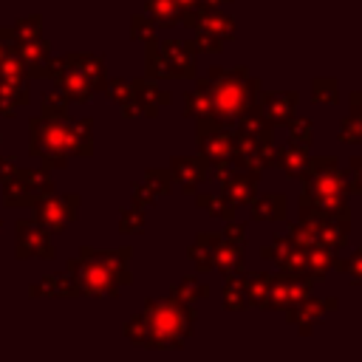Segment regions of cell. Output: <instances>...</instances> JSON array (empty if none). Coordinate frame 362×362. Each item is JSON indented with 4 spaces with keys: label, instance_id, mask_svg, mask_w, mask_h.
Wrapping results in <instances>:
<instances>
[{
    "label": "cell",
    "instance_id": "cell-1",
    "mask_svg": "<svg viewBox=\"0 0 362 362\" xmlns=\"http://www.w3.org/2000/svg\"><path fill=\"white\" fill-rule=\"evenodd\" d=\"M195 331V308L173 294L161 300H147L141 314L124 325V337L139 348H184Z\"/></svg>",
    "mask_w": 362,
    "mask_h": 362
},
{
    "label": "cell",
    "instance_id": "cell-2",
    "mask_svg": "<svg viewBox=\"0 0 362 362\" xmlns=\"http://www.w3.org/2000/svg\"><path fill=\"white\" fill-rule=\"evenodd\" d=\"M28 127H31L28 150L45 167H65L68 156L93 153V122L90 119L68 122V116H59V119L37 116L28 122Z\"/></svg>",
    "mask_w": 362,
    "mask_h": 362
},
{
    "label": "cell",
    "instance_id": "cell-3",
    "mask_svg": "<svg viewBox=\"0 0 362 362\" xmlns=\"http://www.w3.org/2000/svg\"><path fill=\"white\" fill-rule=\"evenodd\" d=\"M68 274L88 297H119V286L133 280L130 274V246L113 252H96L82 246L79 257L68 260Z\"/></svg>",
    "mask_w": 362,
    "mask_h": 362
},
{
    "label": "cell",
    "instance_id": "cell-4",
    "mask_svg": "<svg viewBox=\"0 0 362 362\" xmlns=\"http://www.w3.org/2000/svg\"><path fill=\"white\" fill-rule=\"evenodd\" d=\"M206 79H209L212 113L226 127H235V122L257 102V93L263 90V82L257 76H249L243 65H235V68L212 65Z\"/></svg>",
    "mask_w": 362,
    "mask_h": 362
},
{
    "label": "cell",
    "instance_id": "cell-5",
    "mask_svg": "<svg viewBox=\"0 0 362 362\" xmlns=\"http://www.w3.org/2000/svg\"><path fill=\"white\" fill-rule=\"evenodd\" d=\"M303 189L311 195H359L362 184L348 173V167H339L334 156H317L311 158L305 175L300 178Z\"/></svg>",
    "mask_w": 362,
    "mask_h": 362
},
{
    "label": "cell",
    "instance_id": "cell-6",
    "mask_svg": "<svg viewBox=\"0 0 362 362\" xmlns=\"http://www.w3.org/2000/svg\"><path fill=\"white\" fill-rule=\"evenodd\" d=\"M195 144H198V153L204 158H209V164L232 161V153H235L232 127H226L218 116H198L195 119Z\"/></svg>",
    "mask_w": 362,
    "mask_h": 362
},
{
    "label": "cell",
    "instance_id": "cell-7",
    "mask_svg": "<svg viewBox=\"0 0 362 362\" xmlns=\"http://www.w3.org/2000/svg\"><path fill=\"white\" fill-rule=\"evenodd\" d=\"M3 184H6L3 192L6 206H34L40 198L54 192V184L45 170H17Z\"/></svg>",
    "mask_w": 362,
    "mask_h": 362
},
{
    "label": "cell",
    "instance_id": "cell-8",
    "mask_svg": "<svg viewBox=\"0 0 362 362\" xmlns=\"http://www.w3.org/2000/svg\"><path fill=\"white\" fill-rule=\"evenodd\" d=\"M311 288H314V280H311V277L277 272V274H272V283H269V288H266V297H263L260 308H266V311H286V308L294 305L297 300L308 297Z\"/></svg>",
    "mask_w": 362,
    "mask_h": 362
},
{
    "label": "cell",
    "instance_id": "cell-9",
    "mask_svg": "<svg viewBox=\"0 0 362 362\" xmlns=\"http://www.w3.org/2000/svg\"><path fill=\"white\" fill-rule=\"evenodd\" d=\"M79 212V195H45L34 204V221L45 232H62Z\"/></svg>",
    "mask_w": 362,
    "mask_h": 362
},
{
    "label": "cell",
    "instance_id": "cell-10",
    "mask_svg": "<svg viewBox=\"0 0 362 362\" xmlns=\"http://www.w3.org/2000/svg\"><path fill=\"white\" fill-rule=\"evenodd\" d=\"M232 139H235V153H232V164H235V167L249 170V173H255V175H260L266 167H272L274 141L252 139V136L240 133L238 127H232Z\"/></svg>",
    "mask_w": 362,
    "mask_h": 362
},
{
    "label": "cell",
    "instance_id": "cell-11",
    "mask_svg": "<svg viewBox=\"0 0 362 362\" xmlns=\"http://www.w3.org/2000/svg\"><path fill=\"white\" fill-rule=\"evenodd\" d=\"M337 305H339L337 297L317 300V297L308 294V297H303V300H297L294 305L286 308V322H288V325H297V331H300L303 337H308V334L314 331V325H320V322L325 320V314L334 311Z\"/></svg>",
    "mask_w": 362,
    "mask_h": 362
},
{
    "label": "cell",
    "instance_id": "cell-12",
    "mask_svg": "<svg viewBox=\"0 0 362 362\" xmlns=\"http://www.w3.org/2000/svg\"><path fill=\"white\" fill-rule=\"evenodd\" d=\"M260 257L263 260H274L280 266V272L286 274H300V277H308L305 274V249L297 246L288 235H274L272 243H266L260 249Z\"/></svg>",
    "mask_w": 362,
    "mask_h": 362
},
{
    "label": "cell",
    "instance_id": "cell-13",
    "mask_svg": "<svg viewBox=\"0 0 362 362\" xmlns=\"http://www.w3.org/2000/svg\"><path fill=\"white\" fill-rule=\"evenodd\" d=\"M263 116L274 124V127H286V122L294 116L297 105H300V93L297 90H260L257 93V102H255Z\"/></svg>",
    "mask_w": 362,
    "mask_h": 362
},
{
    "label": "cell",
    "instance_id": "cell-14",
    "mask_svg": "<svg viewBox=\"0 0 362 362\" xmlns=\"http://www.w3.org/2000/svg\"><path fill=\"white\" fill-rule=\"evenodd\" d=\"M209 158H204L201 153L198 156H173L170 158V173H173V181L181 184V192L192 195L201 181L209 175Z\"/></svg>",
    "mask_w": 362,
    "mask_h": 362
},
{
    "label": "cell",
    "instance_id": "cell-15",
    "mask_svg": "<svg viewBox=\"0 0 362 362\" xmlns=\"http://www.w3.org/2000/svg\"><path fill=\"white\" fill-rule=\"evenodd\" d=\"M51 232H45L37 221H20L17 223V257L25 260V257H45L51 260L54 257V249H51Z\"/></svg>",
    "mask_w": 362,
    "mask_h": 362
},
{
    "label": "cell",
    "instance_id": "cell-16",
    "mask_svg": "<svg viewBox=\"0 0 362 362\" xmlns=\"http://www.w3.org/2000/svg\"><path fill=\"white\" fill-rule=\"evenodd\" d=\"M257 178H260V175L235 167V170L229 173V178L221 184V192H223L235 206H249V204L255 201V195H257Z\"/></svg>",
    "mask_w": 362,
    "mask_h": 362
},
{
    "label": "cell",
    "instance_id": "cell-17",
    "mask_svg": "<svg viewBox=\"0 0 362 362\" xmlns=\"http://www.w3.org/2000/svg\"><path fill=\"white\" fill-rule=\"evenodd\" d=\"M54 79H57L59 90L68 96V102H90V96L96 93L93 85L85 79V74L76 71L65 57H62V68H59V74Z\"/></svg>",
    "mask_w": 362,
    "mask_h": 362
},
{
    "label": "cell",
    "instance_id": "cell-18",
    "mask_svg": "<svg viewBox=\"0 0 362 362\" xmlns=\"http://www.w3.org/2000/svg\"><path fill=\"white\" fill-rule=\"evenodd\" d=\"M249 215L252 221H263V223H280L288 215V198L283 192H266V195H255V201L249 204Z\"/></svg>",
    "mask_w": 362,
    "mask_h": 362
},
{
    "label": "cell",
    "instance_id": "cell-19",
    "mask_svg": "<svg viewBox=\"0 0 362 362\" xmlns=\"http://www.w3.org/2000/svg\"><path fill=\"white\" fill-rule=\"evenodd\" d=\"M158 45H161L164 57L170 59V65L175 68V76H178V79H192V76L198 74V68H195V51L187 45V40L170 37V40H164V42H158Z\"/></svg>",
    "mask_w": 362,
    "mask_h": 362
},
{
    "label": "cell",
    "instance_id": "cell-20",
    "mask_svg": "<svg viewBox=\"0 0 362 362\" xmlns=\"http://www.w3.org/2000/svg\"><path fill=\"white\" fill-rule=\"evenodd\" d=\"M212 272H221L223 277L243 274V246L218 235L215 252H212Z\"/></svg>",
    "mask_w": 362,
    "mask_h": 362
},
{
    "label": "cell",
    "instance_id": "cell-21",
    "mask_svg": "<svg viewBox=\"0 0 362 362\" xmlns=\"http://www.w3.org/2000/svg\"><path fill=\"white\" fill-rule=\"evenodd\" d=\"M308 164H311L308 147L288 144V147H274V153H272V167H280L288 178H297V181L305 175Z\"/></svg>",
    "mask_w": 362,
    "mask_h": 362
},
{
    "label": "cell",
    "instance_id": "cell-22",
    "mask_svg": "<svg viewBox=\"0 0 362 362\" xmlns=\"http://www.w3.org/2000/svg\"><path fill=\"white\" fill-rule=\"evenodd\" d=\"M14 54L23 59L25 74H31V76H42L45 62H48V57H51V48H48V42H45V40L34 37V40L17 42V51H14Z\"/></svg>",
    "mask_w": 362,
    "mask_h": 362
},
{
    "label": "cell",
    "instance_id": "cell-23",
    "mask_svg": "<svg viewBox=\"0 0 362 362\" xmlns=\"http://www.w3.org/2000/svg\"><path fill=\"white\" fill-rule=\"evenodd\" d=\"M195 79V90L184 93V116L198 119V116H215L212 113V96H209V79L206 76H192Z\"/></svg>",
    "mask_w": 362,
    "mask_h": 362
},
{
    "label": "cell",
    "instance_id": "cell-24",
    "mask_svg": "<svg viewBox=\"0 0 362 362\" xmlns=\"http://www.w3.org/2000/svg\"><path fill=\"white\" fill-rule=\"evenodd\" d=\"M235 127L240 130V133H246V136H252V139H260V141H274V124L263 116V110L257 107V105H252L238 122H235Z\"/></svg>",
    "mask_w": 362,
    "mask_h": 362
},
{
    "label": "cell",
    "instance_id": "cell-25",
    "mask_svg": "<svg viewBox=\"0 0 362 362\" xmlns=\"http://www.w3.org/2000/svg\"><path fill=\"white\" fill-rule=\"evenodd\" d=\"M192 198H195V206L201 212H206L209 218H218V221H232L235 212H238V206L223 192H198L195 189Z\"/></svg>",
    "mask_w": 362,
    "mask_h": 362
},
{
    "label": "cell",
    "instance_id": "cell-26",
    "mask_svg": "<svg viewBox=\"0 0 362 362\" xmlns=\"http://www.w3.org/2000/svg\"><path fill=\"white\" fill-rule=\"evenodd\" d=\"M334 260H337V252L322 246V243H314L305 249V274L317 283V280H325L328 272L334 269Z\"/></svg>",
    "mask_w": 362,
    "mask_h": 362
},
{
    "label": "cell",
    "instance_id": "cell-27",
    "mask_svg": "<svg viewBox=\"0 0 362 362\" xmlns=\"http://www.w3.org/2000/svg\"><path fill=\"white\" fill-rule=\"evenodd\" d=\"M76 71L85 74V79L93 85V90H102L105 88V59L96 57V54H68L65 57Z\"/></svg>",
    "mask_w": 362,
    "mask_h": 362
},
{
    "label": "cell",
    "instance_id": "cell-28",
    "mask_svg": "<svg viewBox=\"0 0 362 362\" xmlns=\"http://www.w3.org/2000/svg\"><path fill=\"white\" fill-rule=\"evenodd\" d=\"M31 297H79V286L71 274L42 277L37 286H31Z\"/></svg>",
    "mask_w": 362,
    "mask_h": 362
},
{
    "label": "cell",
    "instance_id": "cell-29",
    "mask_svg": "<svg viewBox=\"0 0 362 362\" xmlns=\"http://www.w3.org/2000/svg\"><path fill=\"white\" fill-rule=\"evenodd\" d=\"M144 71H147V79H178V76H175V68H173L170 59L164 57L158 40H156V42H147V51H144Z\"/></svg>",
    "mask_w": 362,
    "mask_h": 362
},
{
    "label": "cell",
    "instance_id": "cell-30",
    "mask_svg": "<svg viewBox=\"0 0 362 362\" xmlns=\"http://www.w3.org/2000/svg\"><path fill=\"white\" fill-rule=\"evenodd\" d=\"M218 232H198L195 243L187 249L189 260L195 263V272H212V252H215Z\"/></svg>",
    "mask_w": 362,
    "mask_h": 362
},
{
    "label": "cell",
    "instance_id": "cell-31",
    "mask_svg": "<svg viewBox=\"0 0 362 362\" xmlns=\"http://www.w3.org/2000/svg\"><path fill=\"white\" fill-rule=\"evenodd\" d=\"M25 102H28L25 82L0 76V116H14V107L25 105Z\"/></svg>",
    "mask_w": 362,
    "mask_h": 362
},
{
    "label": "cell",
    "instance_id": "cell-32",
    "mask_svg": "<svg viewBox=\"0 0 362 362\" xmlns=\"http://www.w3.org/2000/svg\"><path fill=\"white\" fill-rule=\"evenodd\" d=\"M130 96L144 102V105H153V107H167L173 102V96L167 90H161L153 79H133L130 82Z\"/></svg>",
    "mask_w": 362,
    "mask_h": 362
},
{
    "label": "cell",
    "instance_id": "cell-33",
    "mask_svg": "<svg viewBox=\"0 0 362 362\" xmlns=\"http://www.w3.org/2000/svg\"><path fill=\"white\" fill-rule=\"evenodd\" d=\"M147 14L153 17V23L158 28H173L181 25V8L175 6V0H144Z\"/></svg>",
    "mask_w": 362,
    "mask_h": 362
},
{
    "label": "cell",
    "instance_id": "cell-34",
    "mask_svg": "<svg viewBox=\"0 0 362 362\" xmlns=\"http://www.w3.org/2000/svg\"><path fill=\"white\" fill-rule=\"evenodd\" d=\"M170 294L192 305V303H198V300H206V297H209V286H206L204 280H198L195 274H189V277H181V283H175V286L170 288Z\"/></svg>",
    "mask_w": 362,
    "mask_h": 362
},
{
    "label": "cell",
    "instance_id": "cell-35",
    "mask_svg": "<svg viewBox=\"0 0 362 362\" xmlns=\"http://www.w3.org/2000/svg\"><path fill=\"white\" fill-rule=\"evenodd\" d=\"M288 127V144H297V147H311L314 141V122L305 119V116H291L286 122Z\"/></svg>",
    "mask_w": 362,
    "mask_h": 362
},
{
    "label": "cell",
    "instance_id": "cell-36",
    "mask_svg": "<svg viewBox=\"0 0 362 362\" xmlns=\"http://www.w3.org/2000/svg\"><path fill=\"white\" fill-rule=\"evenodd\" d=\"M249 303H246V294H243V274H232L226 277L223 283V308L226 311H243Z\"/></svg>",
    "mask_w": 362,
    "mask_h": 362
},
{
    "label": "cell",
    "instance_id": "cell-37",
    "mask_svg": "<svg viewBox=\"0 0 362 362\" xmlns=\"http://www.w3.org/2000/svg\"><path fill=\"white\" fill-rule=\"evenodd\" d=\"M269 283H272V272H260V274H252V277L243 274V294H246V303L260 308Z\"/></svg>",
    "mask_w": 362,
    "mask_h": 362
},
{
    "label": "cell",
    "instance_id": "cell-38",
    "mask_svg": "<svg viewBox=\"0 0 362 362\" xmlns=\"http://www.w3.org/2000/svg\"><path fill=\"white\" fill-rule=\"evenodd\" d=\"M311 99L322 105H337L339 102V82L334 76H317L311 82Z\"/></svg>",
    "mask_w": 362,
    "mask_h": 362
},
{
    "label": "cell",
    "instance_id": "cell-39",
    "mask_svg": "<svg viewBox=\"0 0 362 362\" xmlns=\"http://www.w3.org/2000/svg\"><path fill=\"white\" fill-rule=\"evenodd\" d=\"M156 198H161V195H170V189H173V173L170 170H158V167H150V170H144V181H141Z\"/></svg>",
    "mask_w": 362,
    "mask_h": 362
},
{
    "label": "cell",
    "instance_id": "cell-40",
    "mask_svg": "<svg viewBox=\"0 0 362 362\" xmlns=\"http://www.w3.org/2000/svg\"><path fill=\"white\" fill-rule=\"evenodd\" d=\"M130 37L133 40H139V42H156L158 40V25L153 23V17L150 14H133V20H130Z\"/></svg>",
    "mask_w": 362,
    "mask_h": 362
},
{
    "label": "cell",
    "instance_id": "cell-41",
    "mask_svg": "<svg viewBox=\"0 0 362 362\" xmlns=\"http://www.w3.org/2000/svg\"><path fill=\"white\" fill-rule=\"evenodd\" d=\"M334 269H337V272H342L351 283L362 286V246H359V249H354L348 257H339V255H337Z\"/></svg>",
    "mask_w": 362,
    "mask_h": 362
},
{
    "label": "cell",
    "instance_id": "cell-42",
    "mask_svg": "<svg viewBox=\"0 0 362 362\" xmlns=\"http://www.w3.org/2000/svg\"><path fill=\"white\" fill-rule=\"evenodd\" d=\"M187 45H189L195 54H221L226 42H223L221 37L209 34V31H195V37H189Z\"/></svg>",
    "mask_w": 362,
    "mask_h": 362
},
{
    "label": "cell",
    "instance_id": "cell-43",
    "mask_svg": "<svg viewBox=\"0 0 362 362\" xmlns=\"http://www.w3.org/2000/svg\"><path fill=\"white\" fill-rule=\"evenodd\" d=\"M339 141H345V144H362V116L359 113L351 110L339 122Z\"/></svg>",
    "mask_w": 362,
    "mask_h": 362
},
{
    "label": "cell",
    "instance_id": "cell-44",
    "mask_svg": "<svg viewBox=\"0 0 362 362\" xmlns=\"http://www.w3.org/2000/svg\"><path fill=\"white\" fill-rule=\"evenodd\" d=\"M119 232L122 235H141L144 232V209L130 206L119 215Z\"/></svg>",
    "mask_w": 362,
    "mask_h": 362
},
{
    "label": "cell",
    "instance_id": "cell-45",
    "mask_svg": "<svg viewBox=\"0 0 362 362\" xmlns=\"http://www.w3.org/2000/svg\"><path fill=\"white\" fill-rule=\"evenodd\" d=\"M40 116H51V119H59V116H68V96L62 90H51L42 96V113Z\"/></svg>",
    "mask_w": 362,
    "mask_h": 362
},
{
    "label": "cell",
    "instance_id": "cell-46",
    "mask_svg": "<svg viewBox=\"0 0 362 362\" xmlns=\"http://www.w3.org/2000/svg\"><path fill=\"white\" fill-rule=\"evenodd\" d=\"M288 238H291L297 246L308 249V246H314V243H317V229H314L311 223H305V221H297V223H291V226H288Z\"/></svg>",
    "mask_w": 362,
    "mask_h": 362
},
{
    "label": "cell",
    "instance_id": "cell-47",
    "mask_svg": "<svg viewBox=\"0 0 362 362\" xmlns=\"http://www.w3.org/2000/svg\"><path fill=\"white\" fill-rule=\"evenodd\" d=\"M40 28H42V23H40V17H25V20H20L8 34L14 37V42H25V40H34V37H40Z\"/></svg>",
    "mask_w": 362,
    "mask_h": 362
},
{
    "label": "cell",
    "instance_id": "cell-48",
    "mask_svg": "<svg viewBox=\"0 0 362 362\" xmlns=\"http://www.w3.org/2000/svg\"><path fill=\"white\" fill-rule=\"evenodd\" d=\"M122 116L124 119H136V116H141V119H153V116H158V107H153V105H144V102H139V99H127V102H122Z\"/></svg>",
    "mask_w": 362,
    "mask_h": 362
},
{
    "label": "cell",
    "instance_id": "cell-49",
    "mask_svg": "<svg viewBox=\"0 0 362 362\" xmlns=\"http://www.w3.org/2000/svg\"><path fill=\"white\" fill-rule=\"evenodd\" d=\"M102 90L107 93L110 102H119V105L130 99V82L127 79H105V88Z\"/></svg>",
    "mask_w": 362,
    "mask_h": 362
},
{
    "label": "cell",
    "instance_id": "cell-50",
    "mask_svg": "<svg viewBox=\"0 0 362 362\" xmlns=\"http://www.w3.org/2000/svg\"><path fill=\"white\" fill-rule=\"evenodd\" d=\"M221 238H226V240H232V243H246V226L243 223H238L235 218L232 221H226V226H223V232H221Z\"/></svg>",
    "mask_w": 362,
    "mask_h": 362
},
{
    "label": "cell",
    "instance_id": "cell-51",
    "mask_svg": "<svg viewBox=\"0 0 362 362\" xmlns=\"http://www.w3.org/2000/svg\"><path fill=\"white\" fill-rule=\"evenodd\" d=\"M150 204H156V195H153L144 184H136V187H133V206L144 209V206H150Z\"/></svg>",
    "mask_w": 362,
    "mask_h": 362
},
{
    "label": "cell",
    "instance_id": "cell-52",
    "mask_svg": "<svg viewBox=\"0 0 362 362\" xmlns=\"http://www.w3.org/2000/svg\"><path fill=\"white\" fill-rule=\"evenodd\" d=\"M14 158V156H11ZM11 158H0V181H6V178H11L14 173H17V167H14V161Z\"/></svg>",
    "mask_w": 362,
    "mask_h": 362
},
{
    "label": "cell",
    "instance_id": "cell-53",
    "mask_svg": "<svg viewBox=\"0 0 362 362\" xmlns=\"http://www.w3.org/2000/svg\"><path fill=\"white\" fill-rule=\"evenodd\" d=\"M348 173L362 184V156H351V161H348Z\"/></svg>",
    "mask_w": 362,
    "mask_h": 362
},
{
    "label": "cell",
    "instance_id": "cell-54",
    "mask_svg": "<svg viewBox=\"0 0 362 362\" xmlns=\"http://www.w3.org/2000/svg\"><path fill=\"white\" fill-rule=\"evenodd\" d=\"M351 110L362 116V90H354V93H351Z\"/></svg>",
    "mask_w": 362,
    "mask_h": 362
},
{
    "label": "cell",
    "instance_id": "cell-55",
    "mask_svg": "<svg viewBox=\"0 0 362 362\" xmlns=\"http://www.w3.org/2000/svg\"><path fill=\"white\" fill-rule=\"evenodd\" d=\"M8 40H11V34L8 31H0V59L8 54Z\"/></svg>",
    "mask_w": 362,
    "mask_h": 362
},
{
    "label": "cell",
    "instance_id": "cell-56",
    "mask_svg": "<svg viewBox=\"0 0 362 362\" xmlns=\"http://www.w3.org/2000/svg\"><path fill=\"white\" fill-rule=\"evenodd\" d=\"M221 3H232V0H198V6H204V8H218Z\"/></svg>",
    "mask_w": 362,
    "mask_h": 362
},
{
    "label": "cell",
    "instance_id": "cell-57",
    "mask_svg": "<svg viewBox=\"0 0 362 362\" xmlns=\"http://www.w3.org/2000/svg\"><path fill=\"white\" fill-rule=\"evenodd\" d=\"M175 6H178L181 11H187V8H195V6H198V0H175Z\"/></svg>",
    "mask_w": 362,
    "mask_h": 362
}]
</instances>
